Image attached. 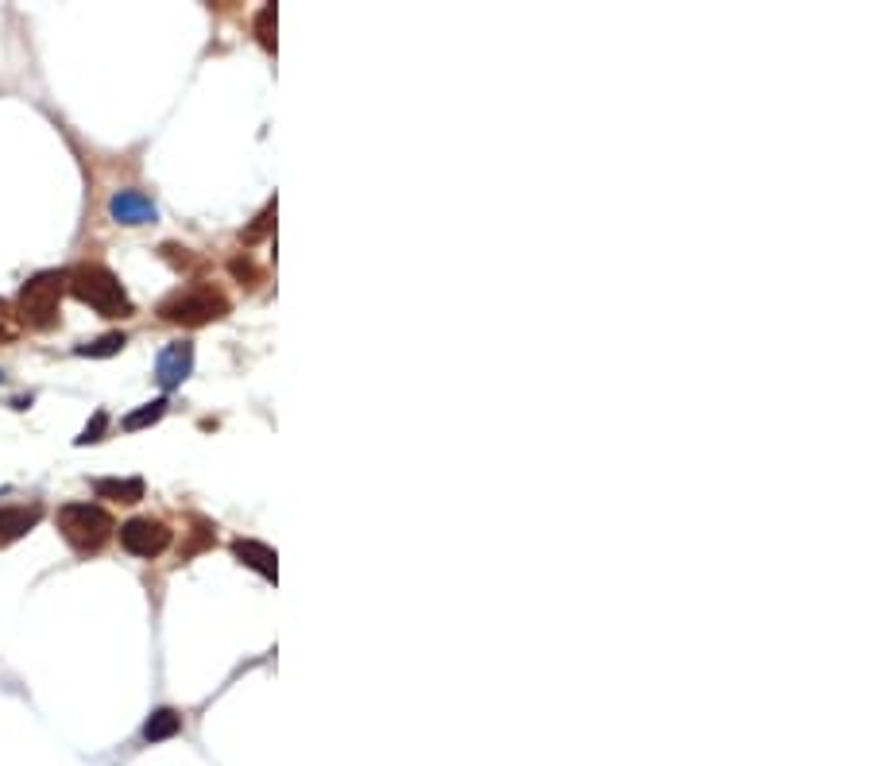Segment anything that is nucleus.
<instances>
[{"mask_svg": "<svg viewBox=\"0 0 870 766\" xmlns=\"http://www.w3.org/2000/svg\"><path fill=\"white\" fill-rule=\"evenodd\" d=\"M256 35L267 51H275V4H263L256 16Z\"/></svg>", "mask_w": 870, "mask_h": 766, "instance_id": "nucleus-14", "label": "nucleus"}, {"mask_svg": "<svg viewBox=\"0 0 870 766\" xmlns=\"http://www.w3.org/2000/svg\"><path fill=\"white\" fill-rule=\"evenodd\" d=\"M271 217H275V202H271V206H267L260 213V217H256V225H252V229L244 233V240H260V236L267 233V225H271Z\"/></svg>", "mask_w": 870, "mask_h": 766, "instance_id": "nucleus-16", "label": "nucleus"}, {"mask_svg": "<svg viewBox=\"0 0 870 766\" xmlns=\"http://www.w3.org/2000/svg\"><path fill=\"white\" fill-rule=\"evenodd\" d=\"M109 213H113V221H120V225H151V221L159 217L155 202H151L147 194H140V190H120V194H113Z\"/></svg>", "mask_w": 870, "mask_h": 766, "instance_id": "nucleus-7", "label": "nucleus"}, {"mask_svg": "<svg viewBox=\"0 0 870 766\" xmlns=\"http://www.w3.org/2000/svg\"><path fill=\"white\" fill-rule=\"evenodd\" d=\"M58 531L78 554H97L113 538L116 523L97 503H66V507H58Z\"/></svg>", "mask_w": 870, "mask_h": 766, "instance_id": "nucleus-4", "label": "nucleus"}, {"mask_svg": "<svg viewBox=\"0 0 870 766\" xmlns=\"http://www.w3.org/2000/svg\"><path fill=\"white\" fill-rule=\"evenodd\" d=\"M0 380H4V372H0Z\"/></svg>", "mask_w": 870, "mask_h": 766, "instance_id": "nucleus-18", "label": "nucleus"}, {"mask_svg": "<svg viewBox=\"0 0 870 766\" xmlns=\"http://www.w3.org/2000/svg\"><path fill=\"white\" fill-rule=\"evenodd\" d=\"M93 492L101 500L113 503H140L144 500V480L140 476H128V480H93Z\"/></svg>", "mask_w": 870, "mask_h": 766, "instance_id": "nucleus-10", "label": "nucleus"}, {"mask_svg": "<svg viewBox=\"0 0 870 766\" xmlns=\"http://www.w3.org/2000/svg\"><path fill=\"white\" fill-rule=\"evenodd\" d=\"M39 519H43V507H39V503H28V507H0V550L12 546V542H20L28 531H35Z\"/></svg>", "mask_w": 870, "mask_h": 766, "instance_id": "nucleus-8", "label": "nucleus"}, {"mask_svg": "<svg viewBox=\"0 0 870 766\" xmlns=\"http://www.w3.org/2000/svg\"><path fill=\"white\" fill-rule=\"evenodd\" d=\"M0 337H12V314H8V302L0 298Z\"/></svg>", "mask_w": 870, "mask_h": 766, "instance_id": "nucleus-17", "label": "nucleus"}, {"mask_svg": "<svg viewBox=\"0 0 870 766\" xmlns=\"http://www.w3.org/2000/svg\"><path fill=\"white\" fill-rule=\"evenodd\" d=\"M232 302L217 287H205V283H194V287H182V291H171V295L159 302V318L171 325H209L229 318Z\"/></svg>", "mask_w": 870, "mask_h": 766, "instance_id": "nucleus-3", "label": "nucleus"}, {"mask_svg": "<svg viewBox=\"0 0 870 766\" xmlns=\"http://www.w3.org/2000/svg\"><path fill=\"white\" fill-rule=\"evenodd\" d=\"M128 345V337L124 333H105V337H97V341H86V345H78L74 353L78 356H93V360H105V356H116L120 349Z\"/></svg>", "mask_w": 870, "mask_h": 766, "instance_id": "nucleus-12", "label": "nucleus"}, {"mask_svg": "<svg viewBox=\"0 0 870 766\" xmlns=\"http://www.w3.org/2000/svg\"><path fill=\"white\" fill-rule=\"evenodd\" d=\"M190 372H194V345H190V341H174V345H167V349L159 353V360H155V376H159V383H163L167 391H174Z\"/></svg>", "mask_w": 870, "mask_h": 766, "instance_id": "nucleus-6", "label": "nucleus"}, {"mask_svg": "<svg viewBox=\"0 0 870 766\" xmlns=\"http://www.w3.org/2000/svg\"><path fill=\"white\" fill-rule=\"evenodd\" d=\"M62 295H66V275L62 271H39V275H31L28 283L20 287L16 318L28 329H35V333H47V329L58 325Z\"/></svg>", "mask_w": 870, "mask_h": 766, "instance_id": "nucleus-2", "label": "nucleus"}, {"mask_svg": "<svg viewBox=\"0 0 870 766\" xmlns=\"http://www.w3.org/2000/svg\"><path fill=\"white\" fill-rule=\"evenodd\" d=\"M105 426H109V414L105 411H97L93 414V422H89L86 430H82V434H78V438H74V442L78 445H93V442H101V434H105Z\"/></svg>", "mask_w": 870, "mask_h": 766, "instance_id": "nucleus-15", "label": "nucleus"}, {"mask_svg": "<svg viewBox=\"0 0 870 766\" xmlns=\"http://www.w3.org/2000/svg\"><path fill=\"white\" fill-rule=\"evenodd\" d=\"M178 732H182V716L174 708H155L144 724L147 743H163V739H174Z\"/></svg>", "mask_w": 870, "mask_h": 766, "instance_id": "nucleus-11", "label": "nucleus"}, {"mask_svg": "<svg viewBox=\"0 0 870 766\" xmlns=\"http://www.w3.org/2000/svg\"><path fill=\"white\" fill-rule=\"evenodd\" d=\"M66 287H70V295L78 302H86L89 310H97L101 318H132L136 314L124 283L105 264H78L66 275Z\"/></svg>", "mask_w": 870, "mask_h": 766, "instance_id": "nucleus-1", "label": "nucleus"}, {"mask_svg": "<svg viewBox=\"0 0 870 766\" xmlns=\"http://www.w3.org/2000/svg\"><path fill=\"white\" fill-rule=\"evenodd\" d=\"M163 414H167V399H151V403H144L140 411H132L128 418H124V430H144V426H155Z\"/></svg>", "mask_w": 870, "mask_h": 766, "instance_id": "nucleus-13", "label": "nucleus"}, {"mask_svg": "<svg viewBox=\"0 0 870 766\" xmlns=\"http://www.w3.org/2000/svg\"><path fill=\"white\" fill-rule=\"evenodd\" d=\"M120 546L136 558H159L167 546H171V527L163 519H151V515H140V519H128L120 527Z\"/></svg>", "mask_w": 870, "mask_h": 766, "instance_id": "nucleus-5", "label": "nucleus"}, {"mask_svg": "<svg viewBox=\"0 0 870 766\" xmlns=\"http://www.w3.org/2000/svg\"><path fill=\"white\" fill-rule=\"evenodd\" d=\"M232 554L244 561L248 569L263 573L267 581H275V573H279V558H275L271 546H263V542H256V538H236V542H232Z\"/></svg>", "mask_w": 870, "mask_h": 766, "instance_id": "nucleus-9", "label": "nucleus"}]
</instances>
